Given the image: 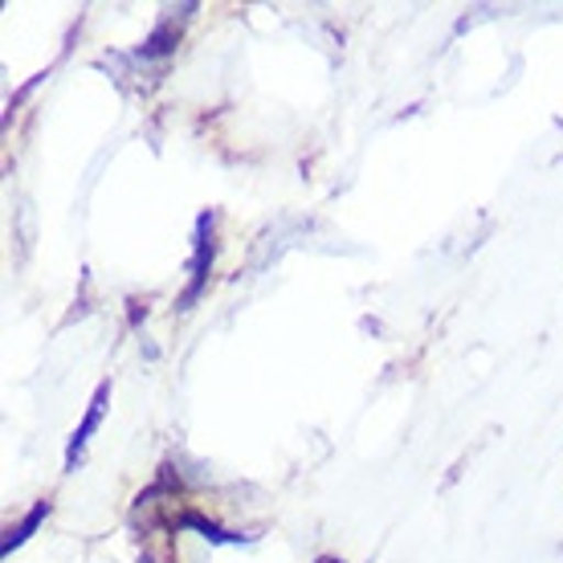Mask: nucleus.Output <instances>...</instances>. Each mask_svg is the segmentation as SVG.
I'll return each mask as SVG.
<instances>
[{
	"label": "nucleus",
	"instance_id": "nucleus-1",
	"mask_svg": "<svg viewBox=\"0 0 563 563\" xmlns=\"http://www.w3.org/2000/svg\"><path fill=\"white\" fill-rule=\"evenodd\" d=\"M212 262H217V212H200L197 229H192V262H188V286L176 298V314H188L197 307L212 278Z\"/></svg>",
	"mask_w": 563,
	"mask_h": 563
},
{
	"label": "nucleus",
	"instance_id": "nucleus-2",
	"mask_svg": "<svg viewBox=\"0 0 563 563\" xmlns=\"http://www.w3.org/2000/svg\"><path fill=\"white\" fill-rule=\"evenodd\" d=\"M197 13V4H180V9H168V16H159V25L147 33L135 49V62H164L180 49V37H184V21Z\"/></svg>",
	"mask_w": 563,
	"mask_h": 563
},
{
	"label": "nucleus",
	"instance_id": "nucleus-3",
	"mask_svg": "<svg viewBox=\"0 0 563 563\" xmlns=\"http://www.w3.org/2000/svg\"><path fill=\"white\" fill-rule=\"evenodd\" d=\"M107 400H111V380H102L99 388H95L90 405H86V417L78 421V429H74L70 445H66V474H74V470H78V462H82L90 437H95V429H99L102 417H107Z\"/></svg>",
	"mask_w": 563,
	"mask_h": 563
},
{
	"label": "nucleus",
	"instance_id": "nucleus-4",
	"mask_svg": "<svg viewBox=\"0 0 563 563\" xmlns=\"http://www.w3.org/2000/svg\"><path fill=\"white\" fill-rule=\"evenodd\" d=\"M164 522H168L172 531H197L212 548H229V543H250V539H254V536H241V531H229V527H221L217 519H209V515H200V510H192V507L172 510Z\"/></svg>",
	"mask_w": 563,
	"mask_h": 563
},
{
	"label": "nucleus",
	"instance_id": "nucleus-5",
	"mask_svg": "<svg viewBox=\"0 0 563 563\" xmlns=\"http://www.w3.org/2000/svg\"><path fill=\"white\" fill-rule=\"evenodd\" d=\"M49 510H54V498H37V503H33V507L25 510V519L16 522V527H9V531H4L0 555L9 560V555H13V551L21 548V543H29V536H33V531H37V527H42V522L49 519Z\"/></svg>",
	"mask_w": 563,
	"mask_h": 563
},
{
	"label": "nucleus",
	"instance_id": "nucleus-6",
	"mask_svg": "<svg viewBox=\"0 0 563 563\" xmlns=\"http://www.w3.org/2000/svg\"><path fill=\"white\" fill-rule=\"evenodd\" d=\"M314 563H343V560H339V555H319Z\"/></svg>",
	"mask_w": 563,
	"mask_h": 563
}]
</instances>
